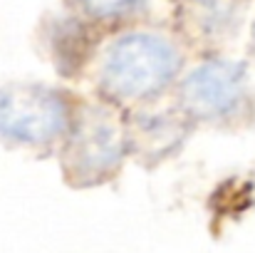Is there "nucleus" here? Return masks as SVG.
Returning a JSON list of instances; mask_svg holds the SVG:
<instances>
[{"label": "nucleus", "mask_w": 255, "mask_h": 253, "mask_svg": "<svg viewBox=\"0 0 255 253\" xmlns=\"http://www.w3.org/2000/svg\"><path fill=\"white\" fill-rule=\"evenodd\" d=\"M181 47L159 32H124L114 37L97 65V87L114 104L156 99L178 80Z\"/></svg>", "instance_id": "1"}, {"label": "nucleus", "mask_w": 255, "mask_h": 253, "mask_svg": "<svg viewBox=\"0 0 255 253\" xmlns=\"http://www.w3.org/2000/svg\"><path fill=\"white\" fill-rule=\"evenodd\" d=\"M127 147L131 139L122 107L102 97L75 109L62 139V169L77 184L104 181L122 167Z\"/></svg>", "instance_id": "2"}, {"label": "nucleus", "mask_w": 255, "mask_h": 253, "mask_svg": "<svg viewBox=\"0 0 255 253\" xmlns=\"http://www.w3.org/2000/svg\"><path fill=\"white\" fill-rule=\"evenodd\" d=\"M75 109L67 94L45 84L0 87V142L17 147H50L62 142Z\"/></svg>", "instance_id": "3"}, {"label": "nucleus", "mask_w": 255, "mask_h": 253, "mask_svg": "<svg viewBox=\"0 0 255 253\" xmlns=\"http://www.w3.org/2000/svg\"><path fill=\"white\" fill-rule=\"evenodd\" d=\"M246 99L243 70L236 62L211 57L193 67L178 82V107L188 119L223 122L233 117Z\"/></svg>", "instance_id": "4"}, {"label": "nucleus", "mask_w": 255, "mask_h": 253, "mask_svg": "<svg viewBox=\"0 0 255 253\" xmlns=\"http://www.w3.org/2000/svg\"><path fill=\"white\" fill-rule=\"evenodd\" d=\"M186 20L191 22L193 32L201 35V40L213 42L228 35V30L233 27L236 5L233 0H188Z\"/></svg>", "instance_id": "5"}, {"label": "nucleus", "mask_w": 255, "mask_h": 253, "mask_svg": "<svg viewBox=\"0 0 255 253\" xmlns=\"http://www.w3.org/2000/svg\"><path fill=\"white\" fill-rule=\"evenodd\" d=\"M80 12L94 22H119L131 15L144 0H75Z\"/></svg>", "instance_id": "6"}]
</instances>
